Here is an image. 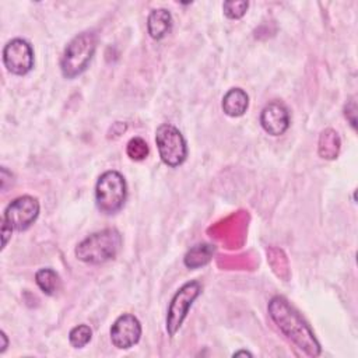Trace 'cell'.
I'll return each instance as SVG.
<instances>
[{
	"label": "cell",
	"instance_id": "cell-8",
	"mask_svg": "<svg viewBox=\"0 0 358 358\" xmlns=\"http://www.w3.org/2000/svg\"><path fill=\"white\" fill-rule=\"evenodd\" d=\"M3 64L14 76H25L34 67V49L28 41L14 38L3 48Z\"/></svg>",
	"mask_w": 358,
	"mask_h": 358
},
{
	"label": "cell",
	"instance_id": "cell-15",
	"mask_svg": "<svg viewBox=\"0 0 358 358\" xmlns=\"http://www.w3.org/2000/svg\"><path fill=\"white\" fill-rule=\"evenodd\" d=\"M340 150V138L337 133L331 129L323 130L319 137V155L326 159H333L337 157Z\"/></svg>",
	"mask_w": 358,
	"mask_h": 358
},
{
	"label": "cell",
	"instance_id": "cell-21",
	"mask_svg": "<svg viewBox=\"0 0 358 358\" xmlns=\"http://www.w3.org/2000/svg\"><path fill=\"white\" fill-rule=\"evenodd\" d=\"M0 337H1V340H3V344H1L0 352H4V351H6V348H7V344H8V341H7V336H6V333H4V331H1V333H0Z\"/></svg>",
	"mask_w": 358,
	"mask_h": 358
},
{
	"label": "cell",
	"instance_id": "cell-12",
	"mask_svg": "<svg viewBox=\"0 0 358 358\" xmlns=\"http://www.w3.org/2000/svg\"><path fill=\"white\" fill-rule=\"evenodd\" d=\"M221 108L227 116L239 117L245 115V112L249 108V95L246 94L245 90L239 87L231 88L222 96Z\"/></svg>",
	"mask_w": 358,
	"mask_h": 358
},
{
	"label": "cell",
	"instance_id": "cell-14",
	"mask_svg": "<svg viewBox=\"0 0 358 358\" xmlns=\"http://www.w3.org/2000/svg\"><path fill=\"white\" fill-rule=\"evenodd\" d=\"M35 282L45 295H53L60 287L59 274L49 267L39 268L35 273Z\"/></svg>",
	"mask_w": 358,
	"mask_h": 358
},
{
	"label": "cell",
	"instance_id": "cell-10",
	"mask_svg": "<svg viewBox=\"0 0 358 358\" xmlns=\"http://www.w3.org/2000/svg\"><path fill=\"white\" fill-rule=\"evenodd\" d=\"M260 126L262 129L273 136H281L284 134L291 123V117H289V110L288 108L280 102V101H271L268 102L260 112Z\"/></svg>",
	"mask_w": 358,
	"mask_h": 358
},
{
	"label": "cell",
	"instance_id": "cell-7",
	"mask_svg": "<svg viewBox=\"0 0 358 358\" xmlns=\"http://www.w3.org/2000/svg\"><path fill=\"white\" fill-rule=\"evenodd\" d=\"M41 206L36 197L24 194L14 199L4 210L1 221L8 224L15 231L28 229L38 218Z\"/></svg>",
	"mask_w": 358,
	"mask_h": 358
},
{
	"label": "cell",
	"instance_id": "cell-6",
	"mask_svg": "<svg viewBox=\"0 0 358 358\" xmlns=\"http://www.w3.org/2000/svg\"><path fill=\"white\" fill-rule=\"evenodd\" d=\"M201 294V284L199 281H189L185 282L172 296L168 312H166V319H165V329L169 337H173L183 320L186 319L189 309L192 308L193 302L199 298Z\"/></svg>",
	"mask_w": 358,
	"mask_h": 358
},
{
	"label": "cell",
	"instance_id": "cell-1",
	"mask_svg": "<svg viewBox=\"0 0 358 358\" xmlns=\"http://www.w3.org/2000/svg\"><path fill=\"white\" fill-rule=\"evenodd\" d=\"M267 312L278 330L308 357H319L322 354V347L312 329L284 296H273L268 301Z\"/></svg>",
	"mask_w": 358,
	"mask_h": 358
},
{
	"label": "cell",
	"instance_id": "cell-4",
	"mask_svg": "<svg viewBox=\"0 0 358 358\" xmlns=\"http://www.w3.org/2000/svg\"><path fill=\"white\" fill-rule=\"evenodd\" d=\"M127 199V185L124 176L117 171H105L95 183V203L101 213H117Z\"/></svg>",
	"mask_w": 358,
	"mask_h": 358
},
{
	"label": "cell",
	"instance_id": "cell-16",
	"mask_svg": "<svg viewBox=\"0 0 358 358\" xmlns=\"http://www.w3.org/2000/svg\"><path fill=\"white\" fill-rule=\"evenodd\" d=\"M92 338V330L88 324H77L69 331V343L74 348H84Z\"/></svg>",
	"mask_w": 358,
	"mask_h": 358
},
{
	"label": "cell",
	"instance_id": "cell-9",
	"mask_svg": "<svg viewBox=\"0 0 358 358\" xmlns=\"http://www.w3.org/2000/svg\"><path fill=\"white\" fill-rule=\"evenodd\" d=\"M141 333L140 320L131 313H123L110 326L109 336L113 347L117 350H129L140 341Z\"/></svg>",
	"mask_w": 358,
	"mask_h": 358
},
{
	"label": "cell",
	"instance_id": "cell-20",
	"mask_svg": "<svg viewBox=\"0 0 358 358\" xmlns=\"http://www.w3.org/2000/svg\"><path fill=\"white\" fill-rule=\"evenodd\" d=\"M13 231H14V229H13L8 224H6L4 221H1V249H4V248L7 246V242H8V239L11 238Z\"/></svg>",
	"mask_w": 358,
	"mask_h": 358
},
{
	"label": "cell",
	"instance_id": "cell-3",
	"mask_svg": "<svg viewBox=\"0 0 358 358\" xmlns=\"http://www.w3.org/2000/svg\"><path fill=\"white\" fill-rule=\"evenodd\" d=\"M96 42V35L92 31H84L67 43L60 59V70L64 78L73 80L87 70L95 55Z\"/></svg>",
	"mask_w": 358,
	"mask_h": 358
},
{
	"label": "cell",
	"instance_id": "cell-17",
	"mask_svg": "<svg viewBox=\"0 0 358 358\" xmlns=\"http://www.w3.org/2000/svg\"><path fill=\"white\" fill-rule=\"evenodd\" d=\"M148 144L141 137H133L126 147V154L133 161H141L148 155Z\"/></svg>",
	"mask_w": 358,
	"mask_h": 358
},
{
	"label": "cell",
	"instance_id": "cell-13",
	"mask_svg": "<svg viewBox=\"0 0 358 358\" xmlns=\"http://www.w3.org/2000/svg\"><path fill=\"white\" fill-rule=\"evenodd\" d=\"M215 252V248L210 243H199V245H194L193 248H190L187 250V253L183 257V263L186 267L189 268H199V267H203L206 266L213 255Z\"/></svg>",
	"mask_w": 358,
	"mask_h": 358
},
{
	"label": "cell",
	"instance_id": "cell-22",
	"mask_svg": "<svg viewBox=\"0 0 358 358\" xmlns=\"http://www.w3.org/2000/svg\"><path fill=\"white\" fill-rule=\"evenodd\" d=\"M239 355H248V357H252V354H250V352H248V351H236V352H234V357H239Z\"/></svg>",
	"mask_w": 358,
	"mask_h": 358
},
{
	"label": "cell",
	"instance_id": "cell-19",
	"mask_svg": "<svg viewBox=\"0 0 358 358\" xmlns=\"http://www.w3.org/2000/svg\"><path fill=\"white\" fill-rule=\"evenodd\" d=\"M355 115H357V103H355V101H354V98H352L351 101H348V103H347L345 108H344V116H345V119L350 122V124L352 126V129H355V123H357Z\"/></svg>",
	"mask_w": 358,
	"mask_h": 358
},
{
	"label": "cell",
	"instance_id": "cell-2",
	"mask_svg": "<svg viewBox=\"0 0 358 358\" xmlns=\"http://www.w3.org/2000/svg\"><path fill=\"white\" fill-rule=\"evenodd\" d=\"M123 245L116 228H105L84 238L74 249L76 257L87 264H103L117 256Z\"/></svg>",
	"mask_w": 358,
	"mask_h": 358
},
{
	"label": "cell",
	"instance_id": "cell-5",
	"mask_svg": "<svg viewBox=\"0 0 358 358\" xmlns=\"http://www.w3.org/2000/svg\"><path fill=\"white\" fill-rule=\"evenodd\" d=\"M155 143L161 161L169 168H178L187 158V143L178 127L162 123L155 130Z\"/></svg>",
	"mask_w": 358,
	"mask_h": 358
},
{
	"label": "cell",
	"instance_id": "cell-11",
	"mask_svg": "<svg viewBox=\"0 0 358 358\" xmlns=\"http://www.w3.org/2000/svg\"><path fill=\"white\" fill-rule=\"evenodd\" d=\"M173 20L166 8H154L147 17V31L154 41L164 39L172 29Z\"/></svg>",
	"mask_w": 358,
	"mask_h": 358
},
{
	"label": "cell",
	"instance_id": "cell-18",
	"mask_svg": "<svg viewBox=\"0 0 358 358\" xmlns=\"http://www.w3.org/2000/svg\"><path fill=\"white\" fill-rule=\"evenodd\" d=\"M249 7V1L245 0H229L224 1L222 11L227 18L229 20H239L246 14V10Z\"/></svg>",
	"mask_w": 358,
	"mask_h": 358
}]
</instances>
